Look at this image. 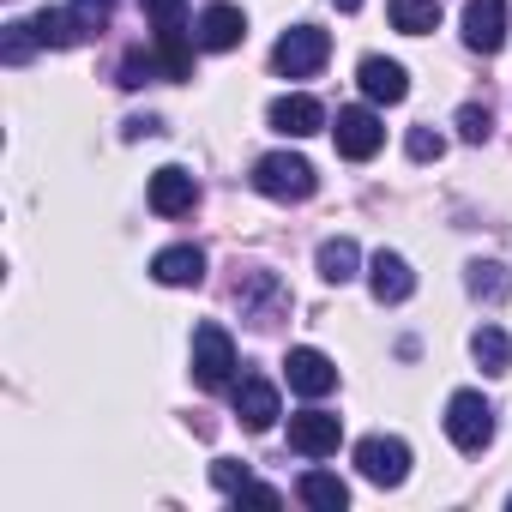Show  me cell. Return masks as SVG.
Returning a JSON list of instances; mask_svg holds the SVG:
<instances>
[{"label": "cell", "mask_w": 512, "mask_h": 512, "mask_svg": "<svg viewBox=\"0 0 512 512\" xmlns=\"http://www.w3.org/2000/svg\"><path fill=\"white\" fill-rule=\"evenodd\" d=\"M326 55H332V31H320V25H290V31L278 37V49H272V67H278L284 79H314V73L326 67Z\"/></svg>", "instance_id": "3957f363"}, {"label": "cell", "mask_w": 512, "mask_h": 512, "mask_svg": "<svg viewBox=\"0 0 512 512\" xmlns=\"http://www.w3.org/2000/svg\"><path fill=\"white\" fill-rule=\"evenodd\" d=\"M235 416H241V428H247V434L278 428V416H284L278 386H272V380H260V374H241V380H235Z\"/></svg>", "instance_id": "9c48e42d"}, {"label": "cell", "mask_w": 512, "mask_h": 512, "mask_svg": "<svg viewBox=\"0 0 512 512\" xmlns=\"http://www.w3.org/2000/svg\"><path fill=\"white\" fill-rule=\"evenodd\" d=\"M37 49H43L37 25H7V43H0V61H7V67H25Z\"/></svg>", "instance_id": "484cf974"}, {"label": "cell", "mask_w": 512, "mask_h": 512, "mask_svg": "<svg viewBox=\"0 0 512 512\" xmlns=\"http://www.w3.org/2000/svg\"><path fill=\"white\" fill-rule=\"evenodd\" d=\"M67 13H73V25H79V43H85V37H103V31H109V19H115V0H73Z\"/></svg>", "instance_id": "d4e9b609"}, {"label": "cell", "mask_w": 512, "mask_h": 512, "mask_svg": "<svg viewBox=\"0 0 512 512\" xmlns=\"http://www.w3.org/2000/svg\"><path fill=\"white\" fill-rule=\"evenodd\" d=\"M470 356H476L482 374H506V368H512V338H506L500 326H476V332H470Z\"/></svg>", "instance_id": "7402d4cb"}, {"label": "cell", "mask_w": 512, "mask_h": 512, "mask_svg": "<svg viewBox=\"0 0 512 512\" xmlns=\"http://www.w3.org/2000/svg\"><path fill=\"white\" fill-rule=\"evenodd\" d=\"M332 139H338V157H350V163H368V157L386 145V127H380V115H374V109H338V127H332Z\"/></svg>", "instance_id": "8fae6325"}, {"label": "cell", "mask_w": 512, "mask_h": 512, "mask_svg": "<svg viewBox=\"0 0 512 512\" xmlns=\"http://www.w3.org/2000/svg\"><path fill=\"white\" fill-rule=\"evenodd\" d=\"M314 266H320V278H326V284H350V278L362 272V247H356L350 235H332V241H320Z\"/></svg>", "instance_id": "d6986e66"}, {"label": "cell", "mask_w": 512, "mask_h": 512, "mask_svg": "<svg viewBox=\"0 0 512 512\" xmlns=\"http://www.w3.org/2000/svg\"><path fill=\"white\" fill-rule=\"evenodd\" d=\"M386 13H392V31H404V37L440 31V0H386Z\"/></svg>", "instance_id": "44dd1931"}, {"label": "cell", "mask_w": 512, "mask_h": 512, "mask_svg": "<svg viewBox=\"0 0 512 512\" xmlns=\"http://www.w3.org/2000/svg\"><path fill=\"white\" fill-rule=\"evenodd\" d=\"M488 133H494V115H488V103H464V109H458V139H464V145H482Z\"/></svg>", "instance_id": "4316f807"}, {"label": "cell", "mask_w": 512, "mask_h": 512, "mask_svg": "<svg viewBox=\"0 0 512 512\" xmlns=\"http://www.w3.org/2000/svg\"><path fill=\"white\" fill-rule=\"evenodd\" d=\"M241 37H247V13L229 7V0H211V7L193 19V43L205 55H229V49H241Z\"/></svg>", "instance_id": "ba28073f"}, {"label": "cell", "mask_w": 512, "mask_h": 512, "mask_svg": "<svg viewBox=\"0 0 512 512\" xmlns=\"http://www.w3.org/2000/svg\"><path fill=\"white\" fill-rule=\"evenodd\" d=\"M157 73H163L157 55H127V61H121V91H139V85H151Z\"/></svg>", "instance_id": "83f0119b"}, {"label": "cell", "mask_w": 512, "mask_h": 512, "mask_svg": "<svg viewBox=\"0 0 512 512\" xmlns=\"http://www.w3.org/2000/svg\"><path fill=\"white\" fill-rule=\"evenodd\" d=\"M296 494H302V506H314V512H344V506H350V482L332 476V470H308V476L296 482Z\"/></svg>", "instance_id": "ffe728a7"}, {"label": "cell", "mask_w": 512, "mask_h": 512, "mask_svg": "<svg viewBox=\"0 0 512 512\" xmlns=\"http://www.w3.org/2000/svg\"><path fill=\"white\" fill-rule=\"evenodd\" d=\"M284 374H290V392H302V398H326L332 386H338V362L326 356V350H290V362H284Z\"/></svg>", "instance_id": "5bb4252c"}, {"label": "cell", "mask_w": 512, "mask_h": 512, "mask_svg": "<svg viewBox=\"0 0 512 512\" xmlns=\"http://www.w3.org/2000/svg\"><path fill=\"white\" fill-rule=\"evenodd\" d=\"M368 290H374V302L380 308H398V302H410V290H416V272H410V260L404 253H392V247H380L374 260H368Z\"/></svg>", "instance_id": "7c38bea8"}, {"label": "cell", "mask_w": 512, "mask_h": 512, "mask_svg": "<svg viewBox=\"0 0 512 512\" xmlns=\"http://www.w3.org/2000/svg\"><path fill=\"white\" fill-rule=\"evenodd\" d=\"M404 151H410V163H440V151H446V139H440L434 127H410V139H404Z\"/></svg>", "instance_id": "f1b7e54d"}, {"label": "cell", "mask_w": 512, "mask_h": 512, "mask_svg": "<svg viewBox=\"0 0 512 512\" xmlns=\"http://www.w3.org/2000/svg\"><path fill=\"white\" fill-rule=\"evenodd\" d=\"M338 440H344V422H338V416H326V410H302V416H290V446H296L302 458H332Z\"/></svg>", "instance_id": "9a60e30c"}, {"label": "cell", "mask_w": 512, "mask_h": 512, "mask_svg": "<svg viewBox=\"0 0 512 512\" xmlns=\"http://www.w3.org/2000/svg\"><path fill=\"white\" fill-rule=\"evenodd\" d=\"M193 380H199L205 392H223V386L235 380V344H229L223 326H199V332H193Z\"/></svg>", "instance_id": "8992f818"}, {"label": "cell", "mask_w": 512, "mask_h": 512, "mask_svg": "<svg viewBox=\"0 0 512 512\" xmlns=\"http://www.w3.org/2000/svg\"><path fill=\"white\" fill-rule=\"evenodd\" d=\"M31 25H37L43 49H73V43H79V25H73V13H67V7H43Z\"/></svg>", "instance_id": "603a6c76"}, {"label": "cell", "mask_w": 512, "mask_h": 512, "mask_svg": "<svg viewBox=\"0 0 512 512\" xmlns=\"http://www.w3.org/2000/svg\"><path fill=\"white\" fill-rule=\"evenodd\" d=\"M253 187H260L266 199H278V205H302V199H314L320 175H314V163L296 157V151H266L260 163H253Z\"/></svg>", "instance_id": "7a4b0ae2"}, {"label": "cell", "mask_w": 512, "mask_h": 512, "mask_svg": "<svg viewBox=\"0 0 512 512\" xmlns=\"http://www.w3.org/2000/svg\"><path fill=\"white\" fill-rule=\"evenodd\" d=\"M356 85H362L368 103H386V109L410 97V73H404L398 61H386V55H368V61L356 67Z\"/></svg>", "instance_id": "2e32d148"}, {"label": "cell", "mask_w": 512, "mask_h": 512, "mask_svg": "<svg viewBox=\"0 0 512 512\" xmlns=\"http://www.w3.org/2000/svg\"><path fill=\"white\" fill-rule=\"evenodd\" d=\"M266 121H272L284 139H308V133H320V127H326V109H320V97L290 91V97H278V103L266 109Z\"/></svg>", "instance_id": "e0dca14e"}, {"label": "cell", "mask_w": 512, "mask_h": 512, "mask_svg": "<svg viewBox=\"0 0 512 512\" xmlns=\"http://www.w3.org/2000/svg\"><path fill=\"white\" fill-rule=\"evenodd\" d=\"M235 302H241V320H253V326H278L284 308H290V290H284L272 272H247V278L235 284Z\"/></svg>", "instance_id": "52a82bcc"}, {"label": "cell", "mask_w": 512, "mask_h": 512, "mask_svg": "<svg viewBox=\"0 0 512 512\" xmlns=\"http://www.w3.org/2000/svg\"><path fill=\"white\" fill-rule=\"evenodd\" d=\"M464 290H470L476 302H506V296H512V278H506L494 260H476L470 278H464Z\"/></svg>", "instance_id": "cb8c5ba5"}, {"label": "cell", "mask_w": 512, "mask_h": 512, "mask_svg": "<svg viewBox=\"0 0 512 512\" xmlns=\"http://www.w3.org/2000/svg\"><path fill=\"white\" fill-rule=\"evenodd\" d=\"M151 278L169 284V290H199V284H205V253L187 247V241H181V247H163L157 260H151Z\"/></svg>", "instance_id": "ac0fdd59"}, {"label": "cell", "mask_w": 512, "mask_h": 512, "mask_svg": "<svg viewBox=\"0 0 512 512\" xmlns=\"http://www.w3.org/2000/svg\"><path fill=\"white\" fill-rule=\"evenodd\" d=\"M211 482H217L223 494H241L253 476H247V464H235V458H217V464H211Z\"/></svg>", "instance_id": "f546056e"}, {"label": "cell", "mask_w": 512, "mask_h": 512, "mask_svg": "<svg viewBox=\"0 0 512 512\" xmlns=\"http://www.w3.org/2000/svg\"><path fill=\"white\" fill-rule=\"evenodd\" d=\"M151 19V55L163 61V79H193V49L187 43V0H139Z\"/></svg>", "instance_id": "6da1fadb"}, {"label": "cell", "mask_w": 512, "mask_h": 512, "mask_svg": "<svg viewBox=\"0 0 512 512\" xmlns=\"http://www.w3.org/2000/svg\"><path fill=\"white\" fill-rule=\"evenodd\" d=\"M446 440L458 452H482L494 440V404L482 392H452L446 398Z\"/></svg>", "instance_id": "277c9868"}, {"label": "cell", "mask_w": 512, "mask_h": 512, "mask_svg": "<svg viewBox=\"0 0 512 512\" xmlns=\"http://www.w3.org/2000/svg\"><path fill=\"white\" fill-rule=\"evenodd\" d=\"M199 205V181L181 169V163H163L157 175H151V211L157 217H187Z\"/></svg>", "instance_id": "4fadbf2b"}, {"label": "cell", "mask_w": 512, "mask_h": 512, "mask_svg": "<svg viewBox=\"0 0 512 512\" xmlns=\"http://www.w3.org/2000/svg\"><path fill=\"white\" fill-rule=\"evenodd\" d=\"M356 470L374 488H398L410 476V446L398 434H368V440H356Z\"/></svg>", "instance_id": "5b68a950"}, {"label": "cell", "mask_w": 512, "mask_h": 512, "mask_svg": "<svg viewBox=\"0 0 512 512\" xmlns=\"http://www.w3.org/2000/svg\"><path fill=\"white\" fill-rule=\"evenodd\" d=\"M151 133H163L157 115H133V121H127V139H151Z\"/></svg>", "instance_id": "4dcf8cb0"}, {"label": "cell", "mask_w": 512, "mask_h": 512, "mask_svg": "<svg viewBox=\"0 0 512 512\" xmlns=\"http://www.w3.org/2000/svg\"><path fill=\"white\" fill-rule=\"evenodd\" d=\"M326 7H338V13H356V7H362V0H326Z\"/></svg>", "instance_id": "1f68e13d"}, {"label": "cell", "mask_w": 512, "mask_h": 512, "mask_svg": "<svg viewBox=\"0 0 512 512\" xmlns=\"http://www.w3.org/2000/svg\"><path fill=\"white\" fill-rule=\"evenodd\" d=\"M464 49L470 55L506 49V0H464Z\"/></svg>", "instance_id": "30bf717a"}]
</instances>
